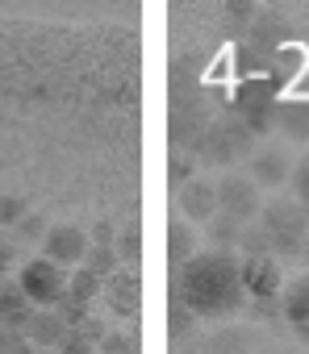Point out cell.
<instances>
[{
    "label": "cell",
    "instance_id": "6da1fadb",
    "mask_svg": "<svg viewBox=\"0 0 309 354\" xmlns=\"http://www.w3.org/2000/svg\"><path fill=\"white\" fill-rule=\"evenodd\" d=\"M176 288H180L176 304H184L197 317H226L247 300L242 271L230 250H205L193 263H184L176 271Z\"/></svg>",
    "mask_w": 309,
    "mask_h": 354
},
{
    "label": "cell",
    "instance_id": "7a4b0ae2",
    "mask_svg": "<svg viewBox=\"0 0 309 354\" xmlns=\"http://www.w3.org/2000/svg\"><path fill=\"white\" fill-rule=\"evenodd\" d=\"M259 230H263V238H267V250H288V254H297V250H305V242H309V209H301L297 201H272L267 209H263V221H259Z\"/></svg>",
    "mask_w": 309,
    "mask_h": 354
},
{
    "label": "cell",
    "instance_id": "3957f363",
    "mask_svg": "<svg viewBox=\"0 0 309 354\" xmlns=\"http://www.w3.org/2000/svg\"><path fill=\"white\" fill-rule=\"evenodd\" d=\"M67 279H71V271H63V267H55L51 259H26L21 263V275H17V288L26 292V300L34 304V308H55V300L67 292Z\"/></svg>",
    "mask_w": 309,
    "mask_h": 354
},
{
    "label": "cell",
    "instance_id": "277c9868",
    "mask_svg": "<svg viewBox=\"0 0 309 354\" xmlns=\"http://www.w3.org/2000/svg\"><path fill=\"white\" fill-rule=\"evenodd\" d=\"M42 259H51L63 271L84 267V259H88V234L80 225H51L46 238H42Z\"/></svg>",
    "mask_w": 309,
    "mask_h": 354
},
{
    "label": "cell",
    "instance_id": "5b68a950",
    "mask_svg": "<svg viewBox=\"0 0 309 354\" xmlns=\"http://www.w3.org/2000/svg\"><path fill=\"white\" fill-rule=\"evenodd\" d=\"M218 213L238 221V225H247L259 213V192L251 184V175H226L218 184Z\"/></svg>",
    "mask_w": 309,
    "mask_h": 354
},
{
    "label": "cell",
    "instance_id": "8992f818",
    "mask_svg": "<svg viewBox=\"0 0 309 354\" xmlns=\"http://www.w3.org/2000/svg\"><path fill=\"white\" fill-rule=\"evenodd\" d=\"M238 271H242V292L247 296H255V300H280V267L272 263V259H247V263H238Z\"/></svg>",
    "mask_w": 309,
    "mask_h": 354
},
{
    "label": "cell",
    "instance_id": "52a82bcc",
    "mask_svg": "<svg viewBox=\"0 0 309 354\" xmlns=\"http://www.w3.org/2000/svg\"><path fill=\"white\" fill-rule=\"evenodd\" d=\"M67 333H71V329L59 321L55 308H34L30 321H26V329H21V337H26L34 350H59V346L67 342Z\"/></svg>",
    "mask_w": 309,
    "mask_h": 354
},
{
    "label": "cell",
    "instance_id": "ba28073f",
    "mask_svg": "<svg viewBox=\"0 0 309 354\" xmlns=\"http://www.w3.org/2000/svg\"><path fill=\"white\" fill-rule=\"evenodd\" d=\"M180 213L193 221H209L218 217V184H205V180H188L180 188Z\"/></svg>",
    "mask_w": 309,
    "mask_h": 354
},
{
    "label": "cell",
    "instance_id": "9c48e42d",
    "mask_svg": "<svg viewBox=\"0 0 309 354\" xmlns=\"http://www.w3.org/2000/svg\"><path fill=\"white\" fill-rule=\"evenodd\" d=\"M288 175H292V167H288V158L280 150H259L251 158V184L255 188H280Z\"/></svg>",
    "mask_w": 309,
    "mask_h": 354
},
{
    "label": "cell",
    "instance_id": "30bf717a",
    "mask_svg": "<svg viewBox=\"0 0 309 354\" xmlns=\"http://www.w3.org/2000/svg\"><path fill=\"white\" fill-rule=\"evenodd\" d=\"M280 313H284V321H292L297 329L309 325V275H292V279L280 288Z\"/></svg>",
    "mask_w": 309,
    "mask_h": 354
},
{
    "label": "cell",
    "instance_id": "8fae6325",
    "mask_svg": "<svg viewBox=\"0 0 309 354\" xmlns=\"http://www.w3.org/2000/svg\"><path fill=\"white\" fill-rule=\"evenodd\" d=\"M30 313H34V304L26 300V292L17 288V279H5V283H0V321H5L13 333H21L26 321H30Z\"/></svg>",
    "mask_w": 309,
    "mask_h": 354
},
{
    "label": "cell",
    "instance_id": "7c38bea8",
    "mask_svg": "<svg viewBox=\"0 0 309 354\" xmlns=\"http://www.w3.org/2000/svg\"><path fill=\"white\" fill-rule=\"evenodd\" d=\"M105 292H109L113 313H125V317H130V313L138 308V279H134L130 271H125V275H121V271L109 275V279H105Z\"/></svg>",
    "mask_w": 309,
    "mask_h": 354
},
{
    "label": "cell",
    "instance_id": "4fadbf2b",
    "mask_svg": "<svg viewBox=\"0 0 309 354\" xmlns=\"http://www.w3.org/2000/svg\"><path fill=\"white\" fill-rule=\"evenodd\" d=\"M276 121H280V129H284L288 138L309 142V100H288V104H280V109H276Z\"/></svg>",
    "mask_w": 309,
    "mask_h": 354
},
{
    "label": "cell",
    "instance_id": "5bb4252c",
    "mask_svg": "<svg viewBox=\"0 0 309 354\" xmlns=\"http://www.w3.org/2000/svg\"><path fill=\"white\" fill-rule=\"evenodd\" d=\"M168 254H172L176 267H184V263L197 259V234H193L188 221H172V230H168Z\"/></svg>",
    "mask_w": 309,
    "mask_h": 354
},
{
    "label": "cell",
    "instance_id": "9a60e30c",
    "mask_svg": "<svg viewBox=\"0 0 309 354\" xmlns=\"http://www.w3.org/2000/svg\"><path fill=\"white\" fill-rule=\"evenodd\" d=\"M84 271H92L96 279H109L121 271V259L113 246H88V259H84Z\"/></svg>",
    "mask_w": 309,
    "mask_h": 354
},
{
    "label": "cell",
    "instance_id": "2e32d148",
    "mask_svg": "<svg viewBox=\"0 0 309 354\" xmlns=\"http://www.w3.org/2000/svg\"><path fill=\"white\" fill-rule=\"evenodd\" d=\"M242 230H247V225H238V221H230V217H222V213L209 217V238L218 242L213 250H230V246H238V242H242Z\"/></svg>",
    "mask_w": 309,
    "mask_h": 354
},
{
    "label": "cell",
    "instance_id": "e0dca14e",
    "mask_svg": "<svg viewBox=\"0 0 309 354\" xmlns=\"http://www.w3.org/2000/svg\"><path fill=\"white\" fill-rule=\"evenodd\" d=\"M67 292L76 296V300H84V304H92L100 292H105V279H96L92 271H84V267H76L71 271V279H67Z\"/></svg>",
    "mask_w": 309,
    "mask_h": 354
},
{
    "label": "cell",
    "instance_id": "ac0fdd59",
    "mask_svg": "<svg viewBox=\"0 0 309 354\" xmlns=\"http://www.w3.org/2000/svg\"><path fill=\"white\" fill-rule=\"evenodd\" d=\"M117 259L130 263V267L142 259V230H138V221H130L125 230H117Z\"/></svg>",
    "mask_w": 309,
    "mask_h": 354
},
{
    "label": "cell",
    "instance_id": "d6986e66",
    "mask_svg": "<svg viewBox=\"0 0 309 354\" xmlns=\"http://www.w3.org/2000/svg\"><path fill=\"white\" fill-rule=\"evenodd\" d=\"M55 313H59V321H63L67 329H80V325L92 317V313H88V304H84V300H76L71 292H63V296L55 300Z\"/></svg>",
    "mask_w": 309,
    "mask_h": 354
},
{
    "label": "cell",
    "instance_id": "ffe728a7",
    "mask_svg": "<svg viewBox=\"0 0 309 354\" xmlns=\"http://www.w3.org/2000/svg\"><path fill=\"white\" fill-rule=\"evenodd\" d=\"M26 217H30V205H26L21 196H0V230L13 234Z\"/></svg>",
    "mask_w": 309,
    "mask_h": 354
},
{
    "label": "cell",
    "instance_id": "44dd1931",
    "mask_svg": "<svg viewBox=\"0 0 309 354\" xmlns=\"http://www.w3.org/2000/svg\"><path fill=\"white\" fill-rule=\"evenodd\" d=\"M288 184H292V201L301 205V209H309V154L292 167V175H288Z\"/></svg>",
    "mask_w": 309,
    "mask_h": 354
},
{
    "label": "cell",
    "instance_id": "7402d4cb",
    "mask_svg": "<svg viewBox=\"0 0 309 354\" xmlns=\"http://www.w3.org/2000/svg\"><path fill=\"white\" fill-rule=\"evenodd\" d=\"M46 230H51V225H46V217H42V213H30V217L13 230V238L26 246V242H42V238H46Z\"/></svg>",
    "mask_w": 309,
    "mask_h": 354
},
{
    "label": "cell",
    "instance_id": "603a6c76",
    "mask_svg": "<svg viewBox=\"0 0 309 354\" xmlns=\"http://www.w3.org/2000/svg\"><path fill=\"white\" fill-rule=\"evenodd\" d=\"M96 354H138V337L134 333H105Z\"/></svg>",
    "mask_w": 309,
    "mask_h": 354
},
{
    "label": "cell",
    "instance_id": "cb8c5ba5",
    "mask_svg": "<svg viewBox=\"0 0 309 354\" xmlns=\"http://www.w3.org/2000/svg\"><path fill=\"white\" fill-rule=\"evenodd\" d=\"M88 246H113V250H117V230H113V221H96L92 234H88Z\"/></svg>",
    "mask_w": 309,
    "mask_h": 354
},
{
    "label": "cell",
    "instance_id": "d4e9b609",
    "mask_svg": "<svg viewBox=\"0 0 309 354\" xmlns=\"http://www.w3.org/2000/svg\"><path fill=\"white\" fill-rule=\"evenodd\" d=\"M59 354H96V346H92L84 333H76V329H71V333H67V342L59 346Z\"/></svg>",
    "mask_w": 309,
    "mask_h": 354
},
{
    "label": "cell",
    "instance_id": "484cf974",
    "mask_svg": "<svg viewBox=\"0 0 309 354\" xmlns=\"http://www.w3.org/2000/svg\"><path fill=\"white\" fill-rule=\"evenodd\" d=\"M0 354H38V350H34V346H30V342H26L21 333H17V337H13V342L5 346V350H0Z\"/></svg>",
    "mask_w": 309,
    "mask_h": 354
},
{
    "label": "cell",
    "instance_id": "4316f807",
    "mask_svg": "<svg viewBox=\"0 0 309 354\" xmlns=\"http://www.w3.org/2000/svg\"><path fill=\"white\" fill-rule=\"evenodd\" d=\"M13 337H17V333H13V329H9V325H5V321H0V350H5V346H9V342H13Z\"/></svg>",
    "mask_w": 309,
    "mask_h": 354
},
{
    "label": "cell",
    "instance_id": "83f0119b",
    "mask_svg": "<svg viewBox=\"0 0 309 354\" xmlns=\"http://www.w3.org/2000/svg\"><path fill=\"white\" fill-rule=\"evenodd\" d=\"M301 337H305V342H309V325H301Z\"/></svg>",
    "mask_w": 309,
    "mask_h": 354
},
{
    "label": "cell",
    "instance_id": "f1b7e54d",
    "mask_svg": "<svg viewBox=\"0 0 309 354\" xmlns=\"http://www.w3.org/2000/svg\"><path fill=\"white\" fill-rule=\"evenodd\" d=\"M305 250H309V242H305Z\"/></svg>",
    "mask_w": 309,
    "mask_h": 354
}]
</instances>
